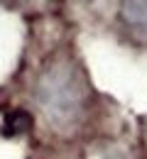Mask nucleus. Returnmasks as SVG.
Segmentation results:
<instances>
[{
	"label": "nucleus",
	"mask_w": 147,
	"mask_h": 159,
	"mask_svg": "<svg viewBox=\"0 0 147 159\" xmlns=\"http://www.w3.org/2000/svg\"><path fill=\"white\" fill-rule=\"evenodd\" d=\"M86 159H132V157L127 149L118 147V144H101V147L91 149L86 154Z\"/></svg>",
	"instance_id": "3"
},
{
	"label": "nucleus",
	"mask_w": 147,
	"mask_h": 159,
	"mask_svg": "<svg viewBox=\"0 0 147 159\" xmlns=\"http://www.w3.org/2000/svg\"><path fill=\"white\" fill-rule=\"evenodd\" d=\"M34 98L54 130L71 132L79 127L88 105V86L81 66L69 54H59L47 61L37 76Z\"/></svg>",
	"instance_id": "1"
},
{
	"label": "nucleus",
	"mask_w": 147,
	"mask_h": 159,
	"mask_svg": "<svg viewBox=\"0 0 147 159\" xmlns=\"http://www.w3.org/2000/svg\"><path fill=\"white\" fill-rule=\"evenodd\" d=\"M120 17L127 27L147 32V0H120Z\"/></svg>",
	"instance_id": "2"
}]
</instances>
